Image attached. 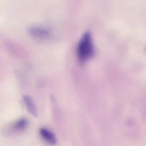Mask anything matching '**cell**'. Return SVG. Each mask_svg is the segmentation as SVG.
<instances>
[{"label": "cell", "mask_w": 146, "mask_h": 146, "mask_svg": "<svg viewBox=\"0 0 146 146\" xmlns=\"http://www.w3.org/2000/svg\"><path fill=\"white\" fill-rule=\"evenodd\" d=\"M95 53L94 45L91 33L86 32L80 40L77 47L78 59L81 63H84L91 58Z\"/></svg>", "instance_id": "1"}, {"label": "cell", "mask_w": 146, "mask_h": 146, "mask_svg": "<svg viewBox=\"0 0 146 146\" xmlns=\"http://www.w3.org/2000/svg\"><path fill=\"white\" fill-rule=\"evenodd\" d=\"M39 133L41 138L49 144L54 145L56 143L57 139L55 134L47 129L41 128L39 129Z\"/></svg>", "instance_id": "2"}, {"label": "cell", "mask_w": 146, "mask_h": 146, "mask_svg": "<svg viewBox=\"0 0 146 146\" xmlns=\"http://www.w3.org/2000/svg\"><path fill=\"white\" fill-rule=\"evenodd\" d=\"M30 35L37 38H44L49 36V31L43 27H33L29 30Z\"/></svg>", "instance_id": "3"}, {"label": "cell", "mask_w": 146, "mask_h": 146, "mask_svg": "<svg viewBox=\"0 0 146 146\" xmlns=\"http://www.w3.org/2000/svg\"><path fill=\"white\" fill-rule=\"evenodd\" d=\"M23 100L29 113L33 116H37V107L32 98L28 95H25L23 97Z\"/></svg>", "instance_id": "4"}, {"label": "cell", "mask_w": 146, "mask_h": 146, "mask_svg": "<svg viewBox=\"0 0 146 146\" xmlns=\"http://www.w3.org/2000/svg\"><path fill=\"white\" fill-rule=\"evenodd\" d=\"M29 124L27 118H21L15 122L11 127V130L15 132H21L27 129Z\"/></svg>", "instance_id": "5"}]
</instances>
